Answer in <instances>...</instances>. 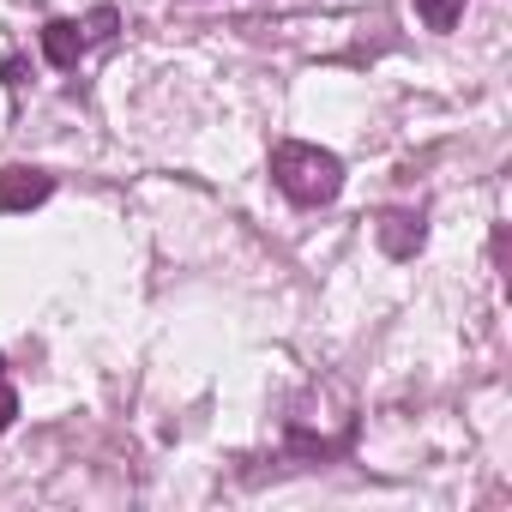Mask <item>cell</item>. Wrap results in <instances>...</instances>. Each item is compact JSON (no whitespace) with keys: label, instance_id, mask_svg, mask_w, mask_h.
Returning a JSON list of instances; mask_svg holds the SVG:
<instances>
[{"label":"cell","instance_id":"cell-1","mask_svg":"<svg viewBox=\"0 0 512 512\" xmlns=\"http://www.w3.org/2000/svg\"><path fill=\"white\" fill-rule=\"evenodd\" d=\"M272 181L296 199V205H332L344 193V163L320 145L302 139H278L272 145Z\"/></svg>","mask_w":512,"mask_h":512},{"label":"cell","instance_id":"cell-2","mask_svg":"<svg viewBox=\"0 0 512 512\" xmlns=\"http://www.w3.org/2000/svg\"><path fill=\"white\" fill-rule=\"evenodd\" d=\"M49 193H55V175H43V169H25V163L0 169V217H13V211H37Z\"/></svg>","mask_w":512,"mask_h":512},{"label":"cell","instance_id":"cell-3","mask_svg":"<svg viewBox=\"0 0 512 512\" xmlns=\"http://www.w3.org/2000/svg\"><path fill=\"white\" fill-rule=\"evenodd\" d=\"M380 247L392 253V260H416V247H422V217H416V211H386V217H380Z\"/></svg>","mask_w":512,"mask_h":512},{"label":"cell","instance_id":"cell-4","mask_svg":"<svg viewBox=\"0 0 512 512\" xmlns=\"http://www.w3.org/2000/svg\"><path fill=\"white\" fill-rule=\"evenodd\" d=\"M79 49H85V31L73 19H49L43 25V55L49 67H79Z\"/></svg>","mask_w":512,"mask_h":512},{"label":"cell","instance_id":"cell-5","mask_svg":"<svg viewBox=\"0 0 512 512\" xmlns=\"http://www.w3.org/2000/svg\"><path fill=\"white\" fill-rule=\"evenodd\" d=\"M416 19H422L428 31H452V25L464 19V0H416Z\"/></svg>","mask_w":512,"mask_h":512},{"label":"cell","instance_id":"cell-6","mask_svg":"<svg viewBox=\"0 0 512 512\" xmlns=\"http://www.w3.org/2000/svg\"><path fill=\"white\" fill-rule=\"evenodd\" d=\"M115 25H121V19H115V7H97L79 31H85V43H109V37H115Z\"/></svg>","mask_w":512,"mask_h":512},{"label":"cell","instance_id":"cell-7","mask_svg":"<svg viewBox=\"0 0 512 512\" xmlns=\"http://www.w3.org/2000/svg\"><path fill=\"white\" fill-rule=\"evenodd\" d=\"M13 416H19V392H13V386H0V434L13 428Z\"/></svg>","mask_w":512,"mask_h":512},{"label":"cell","instance_id":"cell-8","mask_svg":"<svg viewBox=\"0 0 512 512\" xmlns=\"http://www.w3.org/2000/svg\"><path fill=\"white\" fill-rule=\"evenodd\" d=\"M0 374H7V356H0Z\"/></svg>","mask_w":512,"mask_h":512}]
</instances>
